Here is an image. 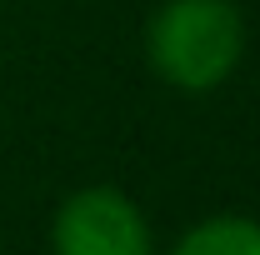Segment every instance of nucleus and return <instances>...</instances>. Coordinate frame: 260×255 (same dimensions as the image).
<instances>
[{
	"instance_id": "nucleus-3",
	"label": "nucleus",
	"mask_w": 260,
	"mask_h": 255,
	"mask_svg": "<svg viewBox=\"0 0 260 255\" xmlns=\"http://www.w3.org/2000/svg\"><path fill=\"white\" fill-rule=\"evenodd\" d=\"M170 255H260V220L255 215H210L195 220Z\"/></svg>"
},
{
	"instance_id": "nucleus-1",
	"label": "nucleus",
	"mask_w": 260,
	"mask_h": 255,
	"mask_svg": "<svg viewBox=\"0 0 260 255\" xmlns=\"http://www.w3.org/2000/svg\"><path fill=\"white\" fill-rule=\"evenodd\" d=\"M145 55L165 85L205 95L245 55V15L235 0H165L145 25Z\"/></svg>"
},
{
	"instance_id": "nucleus-2",
	"label": "nucleus",
	"mask_w": 260,
	"mask_h": 255,
	"mask_svg": "<svg viewBox=\"0 0 260 255\" xmlns=\"http://www.w3.org/2000/svg\"><path fill=\"white\" fill-rule=\"evenodd\" d=\"M55 255H150V225L140 205L115 185H85L65 195L50 220Z\"/></svg>"
}]
</instances>
